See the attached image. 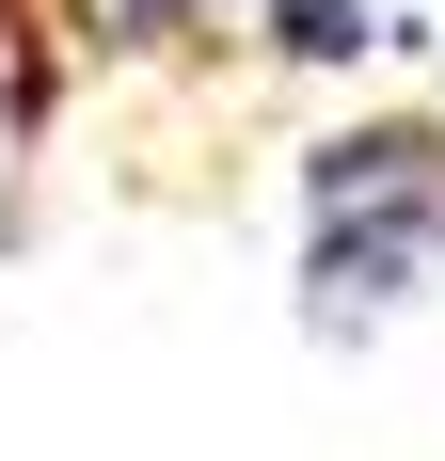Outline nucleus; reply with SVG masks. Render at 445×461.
Segmentation results:
<instances>
[{
  "instance_id": "obj_3",
  "label": "nucleus",
  "mask_w": 445,
  "mask_h": 461,
  "mask_svg": "<svg viewBox=\"0 0 445 461\" xmlns=\"http://www.w3.org/2000/svg\"><path fill=\"white\" fill-rule=\"evenodd\" d=\"M48 32L80 64H191L222 32V0H48Z\"/></svg>"
},
{
  "instance_id": "obj_5",
  "label": "nucleus",
  "mask_w": 445,
  "mask_h": 461,
  "mask_svg": "<svg viewBox=\"0 0 445 461\" xmlns=\"http://www.w3.org/2000/svg\"><path fill=\"white\" fill-rule=\"evenodd\" d=\"M222 16H255V0H222Z\"/></svg>"
},
{
  "instance_id": "obj_2",
  "label": "nucleus",
  "mask_w": 445,
  "mask_h": 461,
  "mask_svg": "<svg viewBox=\"0 0 445 461\" xmlns=\"http://www.w3.org/2000/svg\"><path fill=\"white\" fill-rule=\"evenodd\" d=\"M239 32H255V64H286V80H366L382 48H413V0H255Z\"/></svg>"
},
{
  "instance_id": "obj_4",
  "label": "nucleus",
  "mask_w": 445,
  "mask_h": 461,
  "mask_svg": "<svg viewBox=\"0 0 445 461\" xmlns=\"http://www.w3.org/2000/svg\"><path fill=\"white\" fill-rule=\"evenodd\" d=\"M413 48H430V64H445V0H413Z\"/></svg>"
},
{
  "instance_id": "obj_1",
  "label": "nucleus",
  "mask_w": 445,
  "mask_h": 461,
  "mask_svg": "<svg viewBox=\"0 0 445 461\" xmlns=\"http://www.w3.org/2000/svg\"><path fill=\"white\" fill-rule=\"evenodd\" d=\"M445 286V112H334L286 159V319L318 350H382Z\"/></svg>"
}]
</instances>
